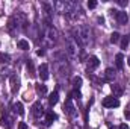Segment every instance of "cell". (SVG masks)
I'll return each instance as SVG.
<instances>
[{"label": "cell", "mask_w": 130, "mask_h": 129, "mask_svg": "<svg viewBox=\"0 0 130 129\" xmlns=\"http://www.w3.org/2000/svg\"><path fill=\"white\" fill-rule=\"evenodd\" d=\"M36 91L39 94H45L47 93V88H45V85H36Z\"/></svg>", "instance_id": "7402d4cb"}, {"label": "cell", "mask_w": 130, "mask_h": 129, "mask_svg": "<svg viewBox=\"0 0 130 129\" xmlns=\"http://www.w3.org/2000/svg\"><path fill=\"white\" fill-rule=\"evenodd\" d=\"M32 112L35 117H41L42 114H44V108H42V105H41V102H36L35 105L32 106Z\"/></svg>", "instance_id": "5b68a950"}, {"label": "cell", "mask_w": 130, "mask_h": 129, "mask_svg": "<svg viewBox=\"0 0 130 129\" xmlns=\"http://www.w3.org/2000/svg\"><path fill=\"white\" fill-rule=\"evenodd\" d=\"M118 129H129V126H127L126 123H123V125H120V128Z\"/></svg>", "instance_id": "83f0119b"}, {"label": "cell", "mask_w": 130, "mask_h": 129, "mask_svg": "<svg viewBox=\"0 0 130 129\" xmlns=\"http://www.w3.org/2000/svg\"><path fill=\"white\" fill-rule=\"evenodd\" d=\"M98 65H100L98 58H97V56H91V58H89V61H88V68H89V70H95Z\"/></svg>", "instance_id": "ba28073f"}, {"label": "cell", "mask_w": 130, "mask_h": 129, "mask_svg": "<svg viewBox=\"0 0 130 129\" xmlns=\"http://www.w3.org/2000/svg\"><path fill=\"white\" fill-rule=\"evenodd\" d=\"M127 20H129L127 12H124V11L118 12V15H117V21H118L120 24H126V23H127Z\"/></svg>", "instance_id": "52a82bcc"}, {"label": "cell", "mask_w": 130, "mask_h": 129, "mask_svg": "<svg viewBox=\"0 0 130 129\" xmlns=\"http://www.w3.org/2000/svg\"><path fill=\"white\" fill-rule=\"evenodd\" d=\"M103 106L104 108H118L120 106V100L117 97H106L103 100Z\"/></svg>", "instance_id": "3957f363"}, {"label": "cell", "mask_w": 130, "mask_h": 129, "mask_svg": "<svg viewBox=\"0 0 130 129\" xmlns=\"http://www.w3.org/2000/svg\"><path fill=\"white\" fill-rule=\"evenodd\" d=\"M65 52L68 53V56L70 58H76L77 56V44L74 43V41H68L67 43V46H65Z\"/></svg>", "instance_id": "7a4b0ae2"}, {"label": "cell", "mask_w": 130, "mask_h": 129, "mask_svg": "<svg viewBox=\"0 0 130 129\" xmlns=\"http://www.w3.org/2000/svg\"><path fill=\"white\" fill-rule=\"evenodd\" d=\"M18 129H29V128H27V125H26L24 122H21V123L18 125Z\"/></svg>", "instance_id": "484cf974"}, {"label": "cell", "mask_w": 130, "mask_h": 129, "mask_svg": "<svg viewBox=\"0 0 130 129\" xmlns=\"http://www.w3.org/2000/svg\"><path fill=\"white\" fill-rule=\"evenodd\" d=\"M77 40L83 46H88L89 44V41H91V32H89V28L88 26H79L77 28Z\"/></svg>", "instance_id": "6da1fadb"}, {"label": "cell", "mask_w": 130, "mask_h": 129, "mask_svg": "<svg viewBox=\"0 0 130 129\" xmlns=\"http://www.w3.org/2000/svg\"><path fill=\"white\" fill-rule=\"evenodd\" d=\"M127 64H129V67H130V58H129V59H127Z\"/></svg>", "instance_id": "f546056e"}, {"label": "cell", "mask_w": 130, "mask_h": 129, "mask_svg": "<svg viewBox=\"0 0 130 129\" xmlns=\"http://www.w3.org/2000/svg\"><path fill=\"white\" fill-rule=\"evenodd\" d=\"M115 59H117V67H118V68H123V64H124V56H123V53H118Z\"/></svg>", "instance_id": "e0dca14e"}, {"label": "cell", "mask_w": 130, "mask_h": 129, "mask_svg": "<svg viewBox=\"0 0 130 129\" xmlns=\"http://www.w3.org/2000/svg\"><path fill=\"white\" fill-rule=\"evenodd\" d=\"M12 108H14V111H15L18 115H23V114H24V108H23V103H21V102H15Z\"/></svg>", "instance_id": "8fae6325"}, {"label": "cell", "mask_w": 130, "mask_h": 129, "mask_svg": "<svg viewBox=\"0 0 130 129\" xmlns=\"http://www.w3.org/2000/svg\"><path fill=\"white\" fill-rule=\"evenodd\" d=\"M104 79L109 81V82H112V81L115 79V70H113V68H106V71H104Z\"/></svg>", "instance_id": "9c48e42d"}, {"label": "cell", "mask_w": 130, "mask_h": 129, "mask_svg": "<svg viewBox=\"0 0 130 129\" xmlns=\"http://www.w3.org/2000/svg\"><path fill=\"white\" fill-rule=\"evenodd\" d=\"M9 55L8 53H0V62L2 64H6V62H9Z\"/></svg>", "instance_id": "ffe728a7"}, {"label": "cell", "mask_w": 130, "mask_h": 129, "mask_svg": "<svg viewBox=\"0 0 130 129\" xmlns=\"http://www.w3.org/2000/svg\"><path fill=\"white\" fill-rule=\"evenodd\" d=\"M73 85L79 90V88L82 87V78H74V79H73Z\"/></svg>", "instance_id": "44dd1931"}, {"label": "cell", "mask_w": 130, "mask_h": 129, "mask_svg": "<svg viewBox=\"0 0 130 129\" xmlns=\"http://www.w3.org/2000/svg\"><path fill=\"white\" fill-rule=\"evenodd\" d=\"M47 38L53 43V41H56V38H58V32L55 31V29H52V28H48V31H47Z\"/></svg>", "instance_id": "5bb4252c"}, {"label": "cell", "mask_w": 130, "mask_h": 129, "mask_svg": "<svg viewBox=\"0 0 130 129\" xmlns=\"http://www.w3.org/2000/svg\"><path fill=\"white\" fill-rule=\"evenodd\" d=\"M95 6H97V2H95V0H89V2H88V8H89V9H94Z\"/></svg>", "instance_id": "d4e9b609"}, {"label": "cell", "mask_w": 130, "mask_h": 129, "mask_svg": "<svg viewBox=\"0 0 130 129\" xmlns=\"http://www.w3.org/2000/svg\"><path fill=\"white\" fill-rule=\"evenodd\" d=\"M38 73H39V78L41 81H47L48 79V65L47 64H41L38 68Z\"/></svg>", "instance_id": "277c9868"}, {"label": "cell", "mask_w": 130, "mask_h": 129, "mask_svg": "<svg viewBox=\"0 0 130 129\" xmlns=\"http://www.w3.org/2000/svg\"><path fill=\"white\" fill-rule=\"evenodd\" d=\"M118 3H120V5H121V6H127V0H126V2H124V0H120V2H118Z\"/></svg>", "instance_id": "4316f807"}, {"label": "cell", "mask_w": 130, "mask_h": 129, "mask_svg": "<svg viewBox=\"0 0 130 129\" xmlns=\"http://www.w3.org/2000/svg\"><path fill=\"white\" fill-rule=\"evenodd\" d=\"M17 46H18V49H21V50H29V41H26V40H18Z\"/></svg>", "instance_id": "9a60e30c"}, {"label": "cell", "mask_w": 130, "mask_h": 129, "mask_svg": "<svg viewBox=\"0 0 130 129\" xmlns=\"http://www.w3.org/2000/svg\"><path fill=\"white\" fill-rule=\"evenodd\" d=\"M129 43H130V36L126 35V36H123V38H121V47H123V49H127Z\"/></svg>", "instance_id": "d6986e66"}, {"label": "cell", "mask_w": 130, "mask_h": 129, "mask_svg": "<svg viewBox=\"0 0 130 129\" xmlns=\"http://www.w3.org/2000/svg\"><path fill=\"white\" fill-rule=\"evenodd\" d=\"M120 38H121V35L118 32H113L112 35H110V43H113V44H117L118 41H120Z\"/></svg>", "instance_id": "ac0fdd59"}, {"label": "cell", "mask_w": 130, "mask_h": 129, "mask_svg": "<svg viewBox=\"0 0 130 129\" xmlns=\"http://www.w3.org/2000/svg\"><path fill=\"white\" fill-rule=\"evenodd\" d=\"M36 53H38V55H39V56H42V55H44V53H45V52H44V50H42V49H39V50H38V52H36Z\"/></svg>", "instance_id": "f1b7e54d"}, {"label": "cell", "mask_w": 130, "mask_h": 129, "mask_svg": "<svg viewBox=\"0 0 130 129\" xmlns=\"http://www.w3.org/2000/svg\"><path fill=\"white\" fill-rule=\"evenodd\" d=\"M65 111H67V114H70V115H74V114H76V108H74L71 99H68V100L65 102Z\"/></svg>", "instance_id": "8992f818"}, {"label": "cell", "mask_w": 130, "mask_h": 129, "mask_svg": "<svg viewBox=\"0 0 130 129\" xmlns=\"http://www.w3.org/2000/svg\"><path fill=\"white\" fill-rule=\"evenodd\" d=\"M58 100H59V94H58V91H53L50 97H48V103L52 105V106H55L56 103H58Z\"/></svg>", "instance_id": "4fadbf2b"}, {"label": "cell", "mask_w": 130, "mask_h": 129, "mask_svg": "<svg viewBox=\"0 0 130 129\" xmlns=\"http://www.w3.org/2000/svg\"><path fill=\"white\" fill-rule=\"evenodd\" d=\"M53 120H56V114H53V112H47V122L52 123Z\"/></svg>", "instance_id": "603a6c76"}, {"label": "cell", "mask_w": 130, "mask_h": 129, "mask_svg": "<svg viewBox=\"0 0 130 129\" xmlns=\"http://www.w3.org/2000/svg\"><path fill=\"white\" fill-rule=\"evenodd\" d=\"M112 91H113L115 96H121V94H123V88H121L118 84H113V85H112Z\"/></svg>", "instance_id": "2e32d148"}, {"label": "cell", "mask_w": 130, "mask_h": 129, "mask_svg": "<svg viewBox=\"0 0 130 129\" xmlns=\"http://www.w3.org/2000/svg\"><path fill=\"white\" fill-rule=\"evenodd\" d=\"M0 126H3V128H11L12 126V119L11 117H2L0 119Z\"/></svg>", "instance_id": "30bf717a"}, {"label": "cell", "mask_w": 130, "mask_h": 129, "mask_svg": "<svg viewBox=\"0 0 130 129\" xmlns=\"http://www.w3.org/2000/svg\"><path fill=\"white\" fill-rule=\"evenodd\" d=\"M11 88H12V93H15L18 90V78L15 74L11 76Z\"/></svg>", "instance_id": "7c38bea8"}, {"label": "cell", "mask_w": 130, "mask_h": 129, "mask_svg": "<svg viewBox=\"0 0 130 129\" xmlns=\"http://www.w3.org/2000/svg\"><path fill=\"white\" fill-rule=\"evenodd\" d=\"M71 96H73V99H80V97H82V93H80L79 90H74V91L71 93Z\"/></svg>", "instance_id": "cb8c5ba5"}]
</instances>
